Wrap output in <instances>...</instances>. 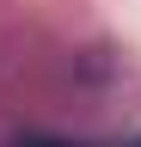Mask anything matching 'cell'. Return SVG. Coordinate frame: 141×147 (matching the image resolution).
<instances>
[{
  "label": "cell",
  "instance_id": "obj_1",
  "mask_svg": "<svg viewBox=\"0 0 141 147\" xmlns=\"http://www.w3.org/2000/svg\"><path fill=\"white\" fill-rule=\"evenodd\" d=\"M12 147H74V141H49V135H31V141H12Z\"/></svg>",
  "mask_w": 141,
  "mask_h": 147
},
{
  "label": "cell",
  "instance_id": "obj_2",
  "mask_svg": "<svg viewBox=\"0 0 141 147\" xmlns=\"http://www.w3.org/2000/svg\"><path fill=\"white\" fill-rule=\"evenodd\" d=\"M135 147H141V141H135Z\"/></svg>",
  "mask_w": 141,
  "mask_h": 147
}]
</instances>
